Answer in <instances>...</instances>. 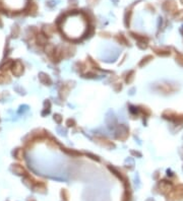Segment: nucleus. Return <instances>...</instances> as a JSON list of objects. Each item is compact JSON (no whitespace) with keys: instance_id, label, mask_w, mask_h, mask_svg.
<instances>
[{"instance_id":"nucleus-1","label":"nucleus","mask_w":183,"mask_h":201,"mask_svg":"<svg viewBox=\"0 0 183 201\" xmlns=\"http://www.w3.org/2000/svg\"><path fill=\"white\" fill-rule=\"evenodd\" d=\"M65 22H67L69 25H72V30L69 32L67 35V37L69 38H81V35L84 33L86 31V22H84V19L81 16V15H72V16H69L68 19H66Z\"/></svg>"},{"instance_id":"nucleus-2","label":"nucleus","mask_w":183,"mask_h":201,"mask_svg":"<svg viewBox=\"0 0 183 201\" xmlns=\"http://www.w3.org/2000/svg\"><path fill=\"white\" fill-rule=\"evenodd\" d=\"M29 201H36L35 199H33V198H31V199H29Z\"/></svg>"},{"instance_id":"nucleus-3","label":"nucleus","mask_w":183,"mask_h":201,"mask_svg":"<svg viewBox=\"0 0 183 201\" xmlns=\"http://www.w3.org/2000/svg\"><path fill=\"white\" fill-rule=\"evenodd\" d=\"M146 201H154V200H152V199H149V200H146Z\"/></svg>"}]
</instances>
